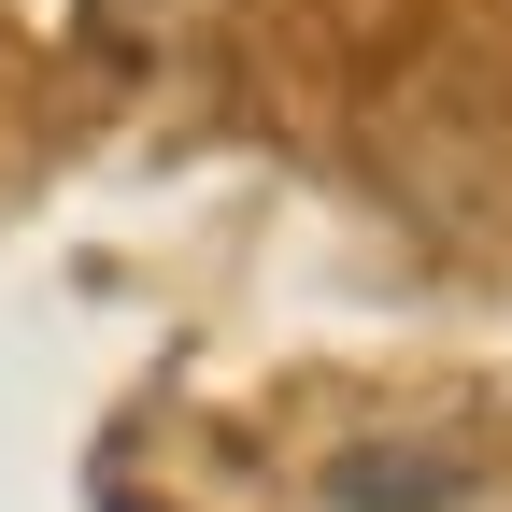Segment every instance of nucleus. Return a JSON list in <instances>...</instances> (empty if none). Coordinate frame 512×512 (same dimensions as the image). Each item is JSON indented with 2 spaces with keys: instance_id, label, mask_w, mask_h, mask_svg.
Returning <instances> with one entry per match:
<instances>
[{
  "instance_id": "1",
  "label": "nucleus",
  "mask_w": 512,
  "mask_h": 512,
  "mask_svg": "<svg viewBox=\"0 0 512 512\" xmlns=\"http://www.w3.org/2000/svg\"><path fill=\"white\" fill-rule=\"evenodd\" d=\"M342 512H427V498H456V456H399V441H370V456L328 470Z\"/></svg>"
}]
</instances>
